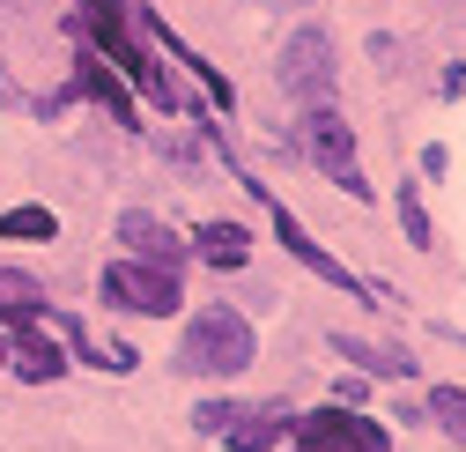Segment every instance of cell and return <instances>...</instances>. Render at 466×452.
<instances>
[{
    "instance_id": "obj_14",
    "label": "cell",
    "mask_w": 466,
    "mask_h": 452,
    "mask_svg": "<svg viewBox=\"0 0 466 452\" xmlns=\"http://www.w3.org/2000/svg\"><path fill=\"white\" fill-rule=\"evenodd\" d=\"M82 89H89V97H104V104H111V119H119V127H141V119H134V97H127L119 82H111V75H104L96 60H82Z\"/></svg>"
},
{
    "instance_id": "obj_3",
    "label": "cell",
    "mask_w": 466,
    "mask_h": 452,
    "mask_svg": "<svg viewBox=\"0 0 466 452\" xmlns=\"http://www.w3.org/2000/svg\"><path fill=\"white\" fill-rule=\"evenodd\" d=\"M304 156L319 163L340 193L370 200V179H363V163H356V134H348V119H340L333 104H311V119H304Z\"/></svg>"
},
{
    "instance_id": "obj_15",
    "label": "cell",
    "mask_w": 466,
    "mask_h": 452,
    "mask_svg": "<svg viewBox=\"0 0 466 452\" xmlns=\"http://www.w3.org/2000/svg\"><path fill=\"white\" fill-rule=\"evenodd\" d=\"M45 304V290L30 274H15V267H0V312H37Z\"/></svg>"
},
{
    "instance_id": "obj_17",
    "label": "cell",
    "mask_w": 466,
    "mask_h": 452,
    "mask_svg": "<svg viewBox=\"0 0 466 452\" xmlns=\"http://www.w3.org/2000/svg\"><path fill=\"white\" fill-rule=\"evenodd\" d=\"M400 222H407V238H415V245H430V215H422V193L415 186L400 193Z\"/></svg>"
},
{
    "instance_id": "obj_18",
    "label": "cell",
    "mask_w": 466,
    "mask_h": 452,
    "mask_svg": "<svg viewBox=\"0 0 466 452\" xmlns=\"http://www.w3.org/2000/svg\"><path fill=\"white\" fill-rule=\"evenodd\" d=\"M229 416H238V408H229V401H208V408H200V416H193V423H200V430H215V437H222V423H229Z\"/></svg>"
},
{
    "instance_id": "obj_4",
    "label": "cell",
    "mask_w": 466,
    "mask_h": 452,
    "mask_svg": "<svg viewBox=\"0 0 466 452\" xmlns=\"http://www.w3.org/2000/svg\"><path fill=\"white\" fill-rule=\"evenodd\" d=\"M104 297L119 304V312L170 319V312H178V274H170V267H148V260H119V267H104Z\"/></svg>"
},
{
    "instance_id": "obj_19",
    "label": "cell",
    "mask_w": 466,
    "mask_h": 452,
    "mask_svg": "<svg viewBox=\"0 0 466 452\" xmlns=\"http://www.w3.org/2000/svg\"><path fill=\"white\" fill-rule=\"evenodd\" d=\"M259 8H311V0H259Z\"/></svg>"
},
{
    "instance_id": "obj_13",
    "label": "cell",
    "mask_w": 466,
    "mask_h": 452,
    "mask_svg": "<svg viewBox=\"0 0 466 452\" xmlns=\"http://www.w3.org/2000/svg\"><path fill=\"white\" fill-rule=\"evenodd\" d=\"M8 356H15V371H23V378H60V371H67V356L52 349V342H37V334H23Z\"/></svg>"
},
{
    "instance_id": "obj_2",
    "label": "cell",
    "mask_w": 466,
    "mask_h": 452,
    "mask_svg": "<svg viewBox=\"0 0 466 452\" xmlns=\"http://www.w3.org/2000/svg\"><path fill=\"white\" fill-rule=\"evenodd\" d=\"M82 23L96 30V45L111 52V67H119L127 82H141L156 104H170V75L156 67V52L134 37V23H127V0H82Z\"/></svg>"
},
{
    "instance_id": "obj_16",
    "label": "cell",
    "mask_w": 466,
    "mask_h": 452,
    "mask_svg": "<svg viewBox=\"0 0 466 452\" xmlns=\"http://www.w3.org/2000/svg\"><path fill=\"white\" fill-rule=\"evenodd\" d=\"M430 416L466 445V393H459V385H437V393H430Z\"/></svg>"
},
{
    "instance_id": "obj_7",
    "label": "cell",
    "mask_w": 466,
    "mask_h": 452,
    "mask_svg": "<svg viewBox=\"0 0 466 452\" xmlns=\"http://www.w3.org/2000/svg\"><path fill=\"white\" fill-rule=\"evenodd\" d=\"M119 238H127L148 267H178V260H186L178 231H170V222H156V215H141V208H127V215H119Z\"/></svg>"
},
{
    "instance_id": "obj_8",
    "label": "cell",
    "mask_w": 466,
    "mask_h": 452,
    "mask_svg": "<svg viewBox=\"0 0 466 452\" xmlns=\"http://www.w3.org/2000/svg\"><path fill=\"white\" fill-rule=\"evenodd\" d=\"M281 430H289L281 408H238V416L222 423V445H229V452H274Z\"/></svg>"
},
{
    "instance_id": "obj_5",
    "label": "cell",
    "mask_w": 466,
    "mask_h": 452,
    "mask_svg": "<svg viewBox=\"0 0 466 452\" xmlns=\"http://www.w3.org/2000/svg\"><path fill=\"white\" fill-rule=\"evenodd\" d=\"M281 89L297 104H326L333 97V45H326V30H297L281 45Z\"/></svg>"
},
{
    "instance_id": "obj_1",
    "label": "cell",
    "mask_w": 466,
    "mask_h": 452,
    "mask_svg": "<svg viewBox=\"0 0 466 452\" xmlns=\"http://www.w3.org/2000/svg\"><path fill=\"white\" fill-rule=\"evenodd\" d=\"M178 364L193 371V378H238L245 364H252V326L229 312V304H208L193 326H186V349H178Z\"/></svg>"
},
{
    "instance_id": "obj_9",
    "label": "cell",
    "mask_w": 466,
    "mask_h": 452,
    "mask_svg": "<svg viewBox=\"0 0 466 452\" xmlns=\"http://www.w3.org/2000/svg\"><path fill=\"white\" fill-rule=\"evenodd\" d=\"M333 349H340V356H356V364H363V371H378V378H407V371H415L392 342H356V334H340Z\"/></svg>"
},
{
    "instance_id": "obj_10",
    "label": "cell",
    "mask_w": 466,
    "mask_h": 452,
    "mask_svg": "<svg viewBox=\"0 0 466 452\" xmlns=\"http://www.w3.org/2000/svg\"><path fill=\"white\" fill-rule=\"evenodd\" d=\"M274 231H281V245H289V252H297L304 267H319V274L333 282V290H356V282H348V274H340V267H333V260H326V252H319V245H311V238H304V231H297V222H289L281 208H274Z\"/></svg>"
},
{
    "instance_id": "obj_6",
    "label": "cell",
    "mask_w": 466,
    "mask_h": 452,
    "mask_svg": "<svg viewBox=\"0 0 466 452\" xmlns=\"http://www.w3.org/2000/svg\"><path fill=\"white\" fill-rule=\"evenodd\" d=\"M289 430L304 437V452H392L378 423L348 416V408H319V416H289Z\"/></svg>"
},
{
    "instance_id": "obj_21",
    "label": "cell",
    "mask_w": 466,
    "mask_h": 452,
    "mask_svg": "<svg viewBox=\"0 0 466 452\" xmlns=\"http://www.w3.org/2000/svg\"><path fill=\"white\" fill-rule=\"evenodd\" d=\"M0 364H8V342H0Z\"/></svg>"
},
{
    "instance_id": "obj_11",
    "label": "cell",
    "mask_w": 466,
    "mask_h": 452,
    "mask_svg": "<svg viewBox=\"0 0 466 452\" xmlns=\"http://www.w3.org/2000/svg\"><path fill=\"white\" fill-rule=\"evenodd\" d=\"M200 252H208L215 267H245L252 238H245V222H208V231H200Z\"/></svg>"
},
{
    "instance_id": "obj_20",
    "label": "cell",
    "mask_w": 466,
    "mask_h": 452,
    "mask_svg": "<svg viewBox=\"0 0 466 452\" xmlns=\"http://www.w3.org/2000/svg\"><path fill=\"white\" fill-rule=\"evenodd\" d=\"M0 104H15V89H8V75H0Z\"/></svg>"
},
{
    "instance_id": "obj_12",
    "label": "cell",
    "mask_w": 466,
    "mask_h": 452,
    "mask_svg": "<svg viewBox=\"0 0 466 452\" xmlns=\"http://www.w3.org/2000/svg\"><path fill=\"white\" fill-rule=\"evenodd\" d=\"M52 231H60V215H52V208H8V215H0V238H23V245H45Z\"/></svg>"
}]
</instances>
